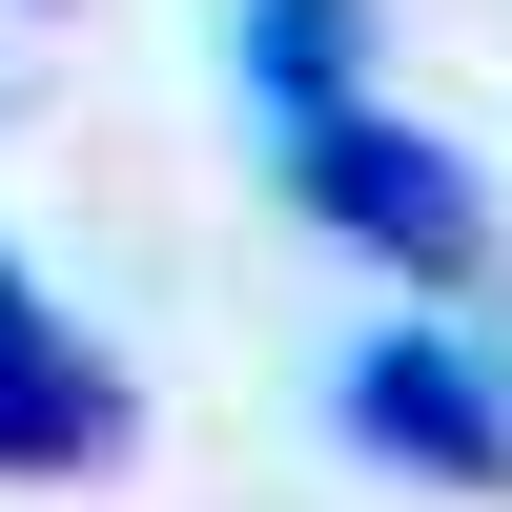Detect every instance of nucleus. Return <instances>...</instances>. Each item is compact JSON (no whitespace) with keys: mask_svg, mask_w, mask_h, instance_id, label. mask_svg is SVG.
Returning <instances> with one entry per match:
<instances>
[{"mask_svg":"<svg viewBox=\"0 0 512 512\" xmlns=\"http://www.w3.org/2000/svg\"><path fill=\"white\" fill-rule=\"evenodd\" d=\"M287 205H308L328 246H369L390 287H472L492 267V185L431 144V123H390V103H308L287 123Z\"/></svg>","mask_w":512,"mask_h":512,"instance_id":"1","label":"nucleus"},{"mask_svg":"<svg viewBox=\"0 0 512 512\" xmlns=\"http://www.w3.org/2000/svg\"><path fill=\"white\" fill-rule=\"evenodd\" d=\"M349 431L390 451V472H431V492H512V390L451 328H369L349 349Z\"/></svg>","mask_w":512,"mask_h":512,"instance_id":"2","label":"nucleus"},{"mask_svg":"<svg viewBox=\"0 0 512 512\" xmlns=\"http://www.w3.org/2000/svg\"><path fill=\"white\" fill-rule=\"evenodd\" d=\"M103 451H123V369L82 349L21 287V246H0V472H103Z\"/></svg>","mask_w":512,"mask_h":512,"instance_id":"3","label":"nucleus"},{"mask_svg":"<svg viewBox=\"0 0 512 512\" xmlns=\"http://www.w3.org/2000/svg\"><path fill=\"white\" fill-rule=\"evenodd\" d=\"M349 21H369V0H246V82H267V123L349 103Z\"/></svg>","mask_w":512,"mask_h":512,"instance_id":"4","label":"nucleus"}]
</instances>
